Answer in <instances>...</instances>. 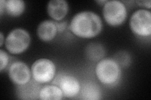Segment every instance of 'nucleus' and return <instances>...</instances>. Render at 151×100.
<instances>
[{
    "label": "nucleus",
    "mask_w": 151,
    "mask_h": 100,
    "mask_svg": "<svg viewBox=\"0 0 151 100\" xmlns=\"http://www.w3.org/2000/svg\"><path fill=\"white\" fill-rule=\"evenodd\" d=\"M69 28L74 35L82 38H92L101 33L103 28L101 18L91 11L79 12L73 17Z\"/></svg>",
    "instance_id": "nucleus-1"
},
{
    "label": "nucleus",
    "mask_w": 151,
    "mask_h": 100,
    "mask_svg": "<svg viewBox=\"0 0 151 100\" xmlns=\"http://www.w3.org/2000/svg\"><path fill=\"white\" fill-rule=\"evenodd\" d=\"M96 77L105 85H111L118 82L120 77V66L116 61L110 58H103L95 68Z\"/></svg>",
    "instance_id": "nucleus-2"
},
{
    "label": "nucleus",
    "mask_w": 151,
    "mask_h": 100,
    "mask_svg": "<svg viewBox=\"0 0 151 100\" xmlns=\"http://www.w3.org/2000/svg\"><path fill=\"white\" fill-rule=\"evenodd\" d=\"M30 43V34L26 30L20 28L12 30L4 40L6 49L13 55L23 53L29 47Z\"/></svg>",
    "instance_id": "nucleus-3"
},
{
    "label": "nucleus",
    "mask_w": 151,
    "mask_h": 100,
    "mask_svg": "<svg viewBox=\"0 0 151 100\" xmlns=\"http://www.w3.org/2000/svg\"><path fill=\"white\" fill-rule=\"evenodd\" d=\"M103 16L110 26H119L124 23L127 16L125 4L119 0L107 1L103 4Z\"/></svg>",
    "instance_id": "nucleus-4"
},
{
    "label": "nucleus",
    "mask_w": 151,
    "mask_h": 100,
    "mask_svg": "<svg viewBox=\"0 0 151 100\" xmlns=\"http://www.w3.org/2000/svg\"><path fill=\"white\" fill-rule=\"evenodd\" d=\"M129 26L135 35L146 37L151 35V13L149 10L140 9L132 14Z\"/></svg>",
    "instance_id": "nucleus-5"
},
{
    "label": "nucleus",
    "mask_w": 151,
    "mask_h": 100,
    "mask_svg": "<svg viewBox=\"0 0 151 100\" xmlns=\"http://www.w3.org/2000/svg\"><path fill=\"white\" fill-rule=\"evenodd\" d=\"M55 65L54 62L48 58L37 60L31 67L33 79L40 84L51 82L55 77Z\"/></svg>",
    "instance_id": "nucleus-6"
},
{
    "label": "nucleus",
    "mask_w": 151,
    "mask_h": 100,
    "mask_svg": "<svg viewBox=\"0 0 151 100\" xmlns=\"http://www.w3.org/2000/svg\"><path fill=\"white\" fill-rule=\"evenodd\" d=\"M8 76L14 84L19 86L30 82L32 73L26 63L22 61H15L9 66Z\"/></svg>",
    "instance_id": "nucleus-7"
},
{
    "label": "nucleus",
    "mask_w": 151,
    "mask_h": 100,
    "mask_svg": "<svg viewBox=\"0 0 151 100\" xmlns=\"http://www.w3.org/2000/svg\"><path fill=\"white\" fill-rule=\"evenodd\" d=\"M59 87L63 95L67 98H74L79 93L81 85L78 79L72 75H64L59 81Z\"/></svg>",
    "instance_id": "nucleus-8"
},
{
    "label": "nucleus",
    "mask_w": 151,
    "mask_h": 100,
    "mask_svg": "<svg viewBox=\"0 0 151 100\" xmlns=\"http://www.w3.org/2000/svg\"><path fill=\"white\" fill-rule=\"evenodd\" d=\"M69 11V4L65 0H51L47 6L49 16L56 21H59L67 15Z\"/></svg>",
    "instance_id": "nucleus-9"
},
{
    "label": "nucleus",
    "mask_w": 151,
    "mask_h": 100,
    "mask_svg": "<svg viewBox=\"0 0 151 100\" xmlns=\"http://www.w3.org/2000/svg\"><path fill=\"white\" fill-rule=\"evenodd\" d=\"M58 32L55 22L51 20L42 21L37 29V34L39 38L44 42L52 40Z\"/></svg>",
    "instance_id": "nucleus-10"
},
{
    "label": "nucleus",
    "mask_w": 151,
    "mask_h": 100,
    "mask_svg": "<svg viewBox=\"0 0 151 100\" xmlns=\"http://www.w3.org/2000/svg\"><path fill=\"white\" fill-rule=\"evenodd\" d=\"M38 84H39V83L36 82L34 80V83L30 81L29 82L26 84L19 85V87L17 89V96H19L20 99H33L32 96H35V95L39 96L41 88H39Z\"/></svg>",
    "instance_id": "nucleus-11"
},
{
    "label": "nucleus",
    "mask_w": 151,
    "mask_h": 100,
    "mask_svg": "<svg viewBox=\"0 0 151 100\" xmlns=\"http://www.w3.org/2000/svg\"><path fill=\"white\" fill-rule=\"evenodd\" d=\"M64 96L62 90L59 86L47 85L41 88L39 99L42 100H60Z\"/></svg>",
    "instance_id": "nucleus-12"
},
{
    "label": "nucleus",
    "mask_w": 151,
    "mask_h": 100,
    "mask_svg": "<svg viewBox=\"0 0 151 100\" xmlns=\"http://www.w3.org/2000/svg\"><path fill=\"white\" fill-rule=\"evenodd\" d=\"M87 58L93 61H99L103 58L105 55V50L102 45L98 43H91L85 49Z\"/></svg>",
    "instance_id": "nucleus-13"
},
{
    "label": "nucleus",
    "mask_w": 151,
    "mask_h": 100,
    "mask_svg": "<svg viewBox=\"0 0 151 100\" xmlns=\"http://www.w3.org/2000/svg\"><path fill=\"white\" fill-rule=\"evenodd\" d=\"M25 3L23 0L5 1V9L9 15L13 17L20 16L24 12Z\"/></svg>",
    "instance_id": "nucleus-14"
},
{
    "label": "nucleus",
    "mask_w": 151,
    "mask_h": 100,
    "mask_svg": "<svg viewBox=\"0 0 151 100\" xmlns=\"http://www.w3.org/2000/svg\"><path fill=\"white\" fill-rule=\"evenodd\" d=\"M81 98L83 99L95 100L100 98V89L96 84L93 83H86L80 90Z\"/></svg>",
    "instance_id": "nucleus-15"
},
{
    "label": "nucleus",
    "mask_w": 151,
    "mask_h": 100,
    "mask_svg": "<svg viewBox=\"0 0 151 100\" xmlns=\"http://www.w3.org/2000/svg\"><path fill=\"white\" fill-rule=\"evenodd\" d=\"M114 59L116 63L120 66L125 67L127 66H129L131 58L130 55L125 51H120L116 55H115Z\"/></svg>",
    "instance_id": "nucleus-16"
},
{
    "label": "nucleus",
    "mask_w": 151,
    "mask_h": 100,
    "mask_svg": "<svg viewBox=\"0 0 151 100\" xmlns=\"http://www.w3.org/2000/svg\"><path fill=\"white\" fill-rule=\"evenodd\" d=\"M9 62V56L5 51L0 50V71L2 72L5 68Z\"/></svg>",
    "instance_id": "nucleus-17"
},
{
    "label": "nucleus",
    "mask_w": 151,
    "mask_h": 100,
    "mask_svg": "<svg viewBox=\"0 0 151 100\" xmlns=\"http://www.w3.org/2000/svg\"><path fill=\"white\" fill-rule=\"evenodd\" d=\"M135 3L138 4L139 6H142L146 8L150 9L151 7V1H136Z\"/></svg>",
    "instance_id": "nucleus-18"
},
{
    "label": "nucleus",
    "mask_w": 151,
    "mask_h": 100,
    "mask_svg": "<svg viewBox=\"0 0 151 100\" xmlns=\"http://www.w3.org/2000/svg\"><path fill=\"white\" fill-rule=\"evenodd\" d=\"M57 27H58V32H63L65 27V25L66 24L65 23H58L55 22Z\"/></svg>",
    "instance_id": "nucleus-19"
},
{
    "label": "nucleus",
    "mask_w": 151,
    "mask_h": 100,
    "mask_svg": "<svg viewBox=\"0 0 151 100\" xmlns=\"http://www.w3.org/2000/svg\"><path fill=\"white\" fill-rule=\"evenodd\" d=\"M4 9H5V1L1 0L0 1V13H1V15H2Z\"/></svg>",
    "instance_id": "nucleus-20"
},
{
    "label": "nucleus",
    "mask_w": 151,
    "mask_h": 100,
    "mask_svg": "<svg viewBox=\"0 0 151 100\" xmlns=\"http://www.w3.org/2000/svg\"><path fill=\"white\" fill-rule=\"evenodd\" d=\"M0 38H1V39H0V41H1V43H0V46L2 47L4 42V36L2 32L0 33Z\"/></svg>",
    "instance_id": "nucleus-21"
},
{
    "label": "nucleus",
    "mask_w": 151,
    "mask_h": 100,
    "mask_svg": "<svg viewBox=\"0 0 151 100\" xmlns=\"http://www.w3.org/2000/svg\"><path fill=\"white\" fill-rule=\"evenodd\" d=\"M106 1H107L106 0H103V1H96V2H97V3H101V4H103V3L105 4Z\"/></svg>",
    "instance_id": "nucleus-22"
}]
</instances>
